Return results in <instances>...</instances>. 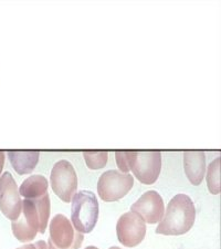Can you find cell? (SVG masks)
Here are the masks:
<instances>
[{
  "mask_svg": "<svg viewBox=\"0 0 221 249\" xmlns=\"http://www.w3.org/2000/svg\"><path fill=\"white\" fill-rule=\"evenodd\" d=\"M85 249H99V248L98 247H94V246H88Z\"/></svg>",
  "mask_w": 221,
  "mask_h": 249,
  "instance_id": "19",
  "label": "cell"
},
{
  "mask_svg": "<svg viewBox=\"0 0 221 249\" xmlns=\"http://www.w3.org/2000/svg\"><path fill=\"white\" fill-rule=\"evenodd\" d=\"M207 185L211 194L218 195L221 192V159L220 156L209 164L207 170Z\"/></svg>",
  "mask_w": 221,
  "mask_h": 249,
  "instance_id": "14",
  "label": "cell"
},
{
  "mask_svg": "<svg viewBox=\"0 0 221 249\" xmlns=\"http://www.w3.org/2000/svg\"><path fill=\"white\" fill-rule=\"evenodd\" d=\"M8 158L19 175L30 174L37 166L39 151H8Z\"/></svg>",
  "mask_w": 221,
  "mask_h": 249,
  "instance_id": "12",
  "label": "cell"
},
{
  "mask_svg": "<svg viewBox=\"0 0 221 249\" xmlns=\"http://www.w3.org/2000/svg\"><path fill=\"white\" fill-rule=\"evenodd\" d=\"M71 202V222L74 230L81 234H88L98 223V198L90 191H81L75 193Z\"/></svg>",
  "mask_w": 221,
  "mask_h": 249,
  "instance_id": "2",
  "label": "cell"
},
{
  "mask_svg": "<svg viewBox=\"0 0 221 249\" xmlns=\"http://www.w3.org/2000/svg\"><path fill=\"white\" fill-rule=\"evenodd\" d=\"M17 249H48L47 243L43 242V240H39V242L34 243V244H28L25 245V246L19 247Z\"/></svg>",
  "mask_w": 221,
  "mask_h": 249,
  "instance_id": "17",
  "label": "cell"
},
{
  "mask_svg": "<svg viewBox=\"0 0 221 249\" xmlns=\"http://www.w3.org/2000/svg\"><path fill=\"white\" fill-rule=\"evenodd\" d=\"M116 234L123 246L136 247L145 238L146 223L135 213H125L118 220Z\"/></svg>",
  "mask_w": 221,
  "mask_h": 249,
  "instance_id": "8",
  "label": "cell"
},
{
  "mask_svg": "<svg viewBox=\"0 0 221 249\" xmlns=\"http://www.w3.org/2000/svg\"><path fill=\"white\" fill-rule=\"evenodd\" d=\"M128 167L135 178L145 185L157 180L162 170V153L159 151H125Z\"/></svg>",
  "mask_w": 221,
  "mask_h": 249,
  "instance_id": "3",
  "label": "cell"
},
{
  "mask_svg": "<svg viewBox=\"0 0 221 249\" xmlns=\"http://www.w3.org/2000/svg\"><path fill=\"white\" fill-rule=\"evenodd\" d=\"M3 165H5V152L0 151V175H1Z\"/></svg>",
  "mask_w": 221,
  "mask_h": 249,
  "instance_id": "18",
  "label": "cell"
},
{
  "mask_svg": "<svg viewBox=\"0 0 221 249\" xmlns=\"http://www.w3.org/2000/svg\"><path fill=\"white\" fill-rule=\"evenodd\" d=\"M110 249H120V248H119V247H115V246H114V247H111Z\"/></svg>",
  "mask_w": 221,
  "mask_h": 249,
  "instance_id": "20",
  "label": "cell"
},
{
  "mask_svg": "<svg viewBox=\"0 0 221 249\" xmlns=\"http://www.w3.org/2000/svg\"><path fill=\"white\" fill-rule=\"evenodd\" d=\"M131 211L147 224L159 223L165 214L164 200L157 192L148 191L132 205Z\"/></svg>",
  "mask_w": 221,
  "mask_h": 249,
  "instance_id": "10",
  "label": "cell"
},
{
  "mask_svg": "<svg viewBox=\"0 0 221 249\" xmlns=\"http://www.w3.org/2000/svg\"><path fill=\"white\" fill-rule=\"evenodd\" d=\"M50 237L48 249H79L83 242V234L76 231L66 216L58 214L50 223Z\"/></svg>",
  "mask_w": 221,
  "mask_h": 249,
  "instance_id": "4",
  "label": "cell"
},
{
  "mask_svg": "<svg viewBox=\"0 0 221 249\" xmlns=\"http://www.w3.org/2000/svg\"><path fill=\"white\" fill-rule=\"evenodd\" d=\"M184 168L187 178L189 179L192 185H200L207 170L206 155L203 151L184 152Z\"/></svg>",
  "mask_w": 221,
  "mask_h": 249,
  "instance_id": "11",
  "label": "cell"
},
{
  "mask_svg": "<svg viewBox=\"0 0 221 249\" xmlns=\"http://www.w3.org/2000/svg\"><path fill=\"white\" fill-rule=\"evenodd\" d=\"M11 230L20 243H28L35 238L38 232L44 234L34 199L22 200L21 214L11 223Z\"/></svg>",
  "mask_w": 221,
  "mask_h": 249,
  "instance_id": "6",
  "label": "cell"
},
{
  "mask_svg": "<svg viewBox=\"0 0 221 249\" xmlns=\"http://www.w3.org/2000/svg\"><path fill=\"white\" fill-rule=\"evenodd\" d=\"M48 192V179L42 175H32L28 178L19 187L20 196L25 199L41 197Z\"/></svg>",
  "mask_w": 221,
  "mask_h": 249,
  "instance_id": "13",
  "label": "cell"
},
{
  "mask_svg": "<svg viewBox=\"0 0 221 249\" xmlns=\"http://www.w3.org/2000/svg\"><path fill=\"white\" fill-rule=\"evenodd\" d=\"M134 185V178L130 173L107 171L100 176L98 182L99 196L104 202H116L126 196Z\"/></svg>",
  "mask_w": 221,
  "mask_h": 249,
  "instance_id": "5",
  "label": "cell"
},
{
  "mask_svg": "<svg viewBox=\"0 0 221 249\" xmlns=\"http://www.w3.org/2000/svg\"><path fill=\"white\" fill-rule=\"evenodd\" d=\"M115 159H116V164H118L119 170L122 171L124 174H127V173L130 172V167H128V162H127L125 151H116Z\"/></svg>",
  "mask_w": 221,
  "mask_h": 249,
  "instance_id": "16",
  "label": "cell"
},
{
  "mask_svg": "<svg viewBox=\"0 0 221 249\" xmlns=\"http://www.w3.org/2000/svg\"><path fill=\"white\" fill-rule=\"evenodd\" d=\"M50 182L54 194L64 203H70L78 188V175L69 160H61L54 164Z\"/></svg>",
  "mask_w": 221,
  "mask_h": 249,
  "instance_id": "7",
  "label": "cell"
},
{
  "mask_svg": "<svg viewBox=\"0 0 221 249\" xmlns=\"http://www.w3.org/2000/svg\"><path fill=\"white\" fill-rule=\"evenodd\" d=\"M22 200L17 183L9 172L0 176V211L11 222L21 214Z\"/></svg>",
  "mask_w": 221,
  "mask_h": 249,
  "instance_id": "9",
  "label": "cell"
},
{
  "mask_svg": "<svg viewBox=\"0 0 221 249\" xmlns=\"http://www.w3.org/2000/svg\"><path fill=\"white\" fill-rule=\"evenodd\" d=\"M195 219L196 208L191 198L188 195L178 194L168 203L156 232L160 235H184L191 230Z\"/></svg>",
  "mask_w": 221,
  "mask_h": 249,
  "instance_id": "1",
  "label": "cell"
},
{
  "mask_svg": "<svg viewBox=\"0 0 221 249\" xmlns=\"http://www.w3.org/2000/svg\"><path fill=\"white\" fill-rule=\"evenodd\" d=\"M83 158L90 170H101L106 165L108 159L107 151H84Z\"/></svg>",
  "mask_w": 221,
  "mask_h": 249,
  "instance_id": "15",
  "label": "cell"
}]
</instances>
